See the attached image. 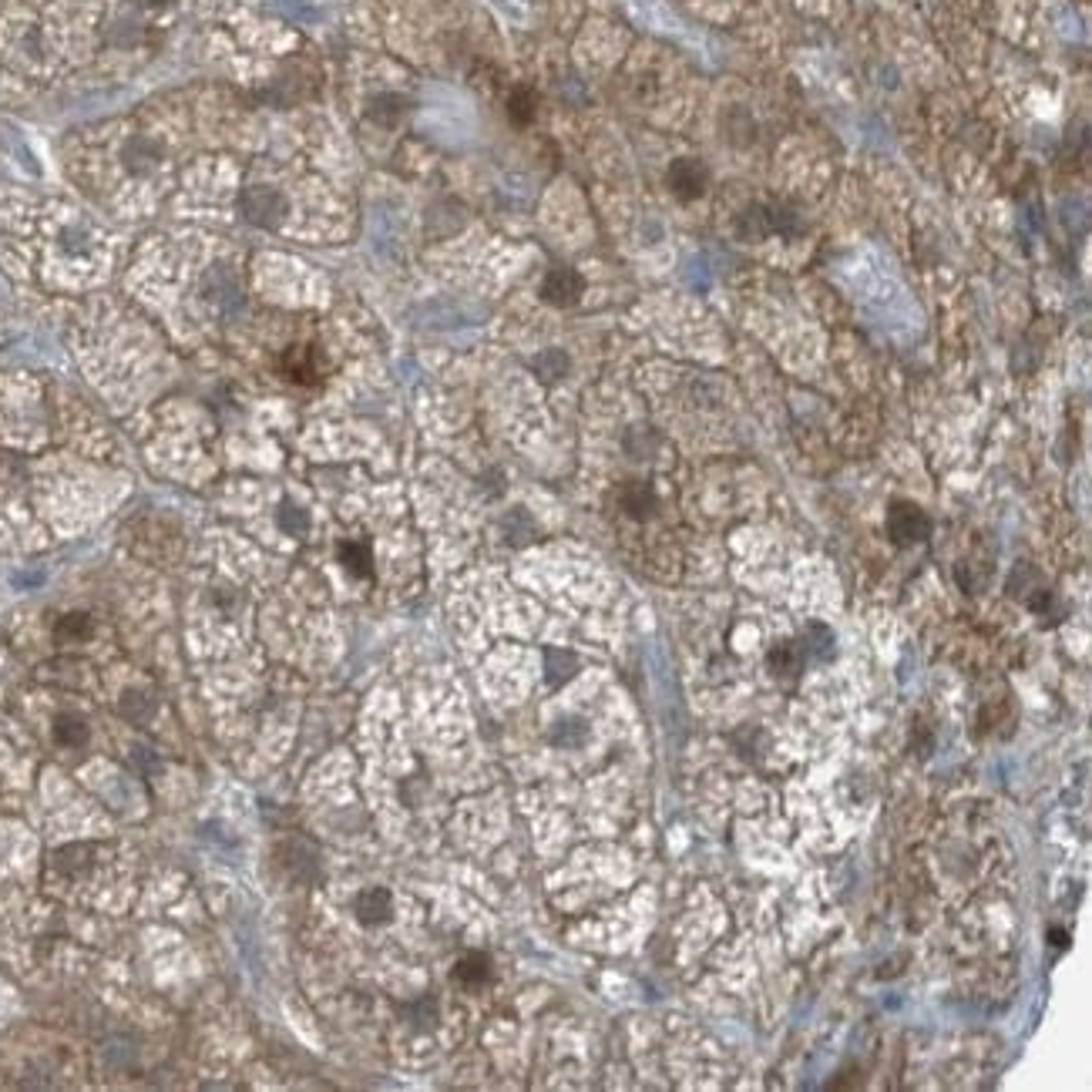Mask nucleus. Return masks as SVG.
Segmentation results:
<instances>
[{
    "instance_id": "1",
    "label": "nucleus",
    "mask_w": 1092,
    "mask_h": 1092,
    "mask_svg": "<svg viewBox=\"0 0 1092 1092\" xmlns=\"http://www.w3.org/2000/svg\"><path fill=\"white\" fill-rule=\"evenodd\" d=\"M24 266L38 270L44 282H58L54 289H68L71 282L81 289V282L98 279L108 270L101 229L78 209L51 202L24 250Z\"/></svg>"
},
{
    "instance_id": "2",
    "label": "nucleus",
    "mask_w": 1092,
    "mask_h": 1092,
    "mask_svg": "<svg viewBox=\"0 0 1092 1092\" xmlns=\"http://www.w3.org/2000/svg\"><path fill=\"white\" fill-rule=\"evenodd\" d=\"M928 535H931V518L924 515V508H917L914 501H904V498L887 504V538H891L897 548L921 545Z\"/></svg>"
},
{
    "instance_id": "3",
    "label": "nucleus",
    "mask_w": 1092,
    "mask_h": 1092,
    "mask_svg": "<svg viewBox=\"0 0 1092 1092\" xmlns=\"http://www.w3.org/2000/svg\"><path fill=\"white\" fill-rule=\"evenodd\" d=\"M279 370L289 383H299V387H316V383L326 377L329 363H326V356H323L319 346L299 343V346H289V350L282 353Z\"/></svg>"
},
{
    "instance_id": "4",
    "label": "nucleus",
    "mask_w": 1092,
    "mask_h": 1092,
    "mask_svg": "<svg viewBox=\"0 0 1092 1092\" xmlns=\"http://www.w3.org/2000/svg\"><path fill=\"white\" fill-rule=\"evenodd\" d=\"M706 186H710V172H706L703 162L696 159H676L669 165V189L679 202H696L706 196Z\"/></svg>"
},
{
    "instance_id": "5",
    "label": "nucleus",
    "mask_w": 1092,
    "mask_h": 1092,
    "mask_svg": "<svg viewBox=\"0 0 1092 1092\" xmlns=\"http://www.w3.org/2000/svg\"><path fill=\"white\" fill-rule=\"evenodd\" d=\"M582 292H585V279L578 276L572 266H555V270L545 276V282H541V299L552 302L558 309L575 306V302L582 299Z\"/></svg>"
},
{
    "instance_id": "6",
    "label": "nucleus",
    "mask_w": 1092,
    "mask_h": 1092,
    "mask_svg": "<svg viewBox=\"0 0 1092 1092\" xmlns=\"http://www.w3.org/2000/svg\"><path fill=\"white\" fill-rule=\"evenodd\" d=\"M95 629H98L95 616L75 609V612H64V616L54 619L51 639H54V646H85V642L95 639Z\"/></svg>"
},
{
    "instance_id": "7",
    "label": "nucleus",
    "mask_w": 1092,
    "mask_h": 1092,
    "mask_svg": "<svg viewBox=\"0 0 1092 1092\" xmlns=\"http://www.w3.org/2000/svg\"><path fill=\"white\" fill-rule=\"evenodd\" d=\"M619 508L626 511L629 518L646 521L659 511V498L646 481H629V484H622L619 488Z\"/></svg>"
},
{
    "instance_id": "8",
    "label": "nucleus",
    "mask_w": 1092,
    "mask_h": 1092,
    "mask_svg": "<svg viewBox=\"0 0 1092 1092\" xmlns=\"http://www.w3.org/2000/svg\"><path fill=\"white\" fill-rule=\"evenodd\" d=\"M51 740L61 750H85L91 740V727L75 713H58L51 720Z\"/></svg>"
},
{
    "instance_id": "9",
    "label": "nucleus",
    "mask_w": 1092,
    "mask_h": 1092,
    "mask_svg": "<svg viewBox=\"0 0 1092 1092\" xmlns=\"http://www.w3.org/2000/svg\"><path fill=\"white\" fill-rule=\"evenodd\" d=\"M353 911L363 924H387L393 914V897L387 887H366L356 894Z\"/></svg>"
},
{
    "instance_id": "10",
    "label": "nucleus",
    "mask_w": 1092,
    "mask_h": 1092,
    "mask_svg": "<svg viewBox=\"0 0 1092 1092\" xmlns=\"http://www.w3.org/2000/svg\"><path fill=\"white\" fill-rule=\"evenodd\" d=\"M804 659L807 656H804V649L797 646V642H780V646L770 649L767 666H770V673H777L784 679H797L804 673Z\"/></svg>"
},
{
    "instance_id": "11",
    "label": "nucleus",
    "mask_w": 1092,
    "mask_h": 1092,
    "mask_svg": "<svg viewBox=\"0 0 1092 1092\" xmlns=\"http://www.w3.org/2000/svg\"><path fill=\"white\" fill-rule=\"evenodd\" d=\"M339 565H343L353 578H370L373 575L370 545H366V541H343V545H339Z\"/></svg>"
},
{
    "instance_id": "12",
    "label": "nucleus",
    "mask_w": 1092,
    "mask_h": 1092,
    "mask_svg": "<svg viewBox=\"0 0 1092 1092\" xmlns=\"http://www.w3.org/2000/svg\"><path fill=\"white\" fill-rule=\"evenodd\" d=\"M454 981H461L464 988H477L484 981H491V961L488 954H464L461 961L454 965Z\"/></svg>"
},
{
    "instance_id": "13",
    "label": "nucleus",
    "mask_w": 1092,
    "mask_h": 1092,
    "mask_svg": "<svg viewBox=\"0 0 1092 1092\" xmlns=\"http://www.w3.org/2000/svg\"><path fill=\"white\" fill-rule=\"evenodd\" d=\"M508 115L515 125H528L531 115H535V98H531L528 88H518L515 95L508 98Z\"/></svg>"
},
{
    "instance_id": "14",
    "label": "nucleus",
    "mask_w": 1092,
    "mask_h": 1092,
    "mask_svg": "<svg viewBox=\"0 0 1092 1092\" xmlns=\"http://www.w3.org/2000/svg\"><path fill=\"white\" fill-rule=\"evenodd\" d=\"M1045 938H1049L1055 948H1069V931H1062V928H1049L1045 931Z\"/></svg>"
},
{
    "instance_id": "15",
    "label": "nucleus",
    "mask_w": 1092,
    "mask_h": 1092,
    "mask_svg": "<svg viewBox=\"0 0 1092 1092\" xmlns=\"http://www.w3.org/2000/svg\"><path fill=\"white\" fill-rule=\"evenodd\" d=\"M135 4L145 11H165V7H172V0H135Z\"/></svg>"
}]
</instances>
